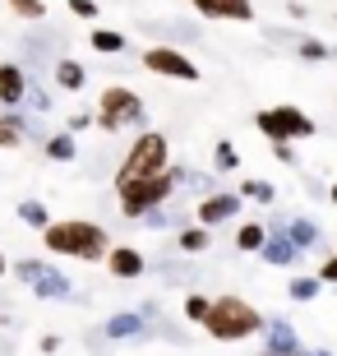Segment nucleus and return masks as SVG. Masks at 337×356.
Wrapping results in <instances>:
<instances>
[{"instance_id": "nucleus-1", "label": "nucleus", "mask_w": 337, "mask_h": 356, "mask_svg": "<svg viewBox=\"0 0 337 356\" xmlns=\"http://www.w3.org/2000/svg\"><path fill=\"white\" fill-rule=\"evenodd\" d=\"M42 245L60 259H83V264H102L106 254L116 250L111 236H106V227L88 222V218H60L42 232Z\"/></svg>"}, {"instance_id": "nucleus-5", "label": "nucleus", "mask_w": 337, "mask_h": 356, "mask_svg": "<svg viewBox=\"0 0 337 356\" xmlns=\"http://www.w3.org/2000/svg\"><path fill=\"white\" fill-rule=\"evenodd\" d=\"M143 120V97L125 83H111V88L97 92V130L116 134V130H130Z\"/></svg>"}, {"instance_id": "nucleus-12", "label": "nucleus", "mask_w": 337, "mask_h": 356, "mask_svg": "<svg viewBox=\"0 0 337 356\" xmlns=\"http://www.w3.org/2000/svg\"><path fill=\"white\" fill-rule=\"evenodd\" d=\"M300 254H305V250H300V245L286 236V232H272L268 245H263V259H268L272 268H296V264H300Z\"/></svg>"}, {"instance_id": "nucleus-30", "label": "nucleus", "mask_w": 337, "mask_h": 356, "mask_svg": "<svg viewBox=\"0 0 337 356\" xmlns=\"http://www.w3.org/2000/svg\"><path fill=\"white\" fill-rule=\"evenodd\" d=\"M272 158H277V162H291V167H296V148H291V144H272Z\"/></svg>"}, {"instance_id": "nucleus-14", "label": "nucleus", "mask_w": 337, "mask_h": 356, "mask_svg": "<svg viewBox=\"0 0 337 356\" xmlns=\"http://www.w3.org/2000/svg\"><path fill=\"white\" fill-rule=\"evenodd\" d=\"M268 347L263 352H272V356H296L300 352V338H296V329L286 324V319H268Z\"/></svg>"}, {"instance_id": "nucleus-29", "label": "nucleus", "mask_w": 337, "mask_h": 356, "mask_svg": "<svg viewBox=\"0 0 337 356\" xmlns=\"http://www.w3.org/2000/svg\"><path fill=\"white\" fill-rule=\"evenodd\" d=\"M69 10H74L79 19H97V5H92V0H69Z\"/></svg>"}, {"instance_id": "nucleus-20", "label": "nucleus", "mask_w": 337, "mask_h": 356, "mask_svg": "<svg viewBox=\"0 0 337 356\" xmlns=\"http://www.w3.org/2000/svg\"><path fill=\"white\" fill-rule=\"evenodd\" d=\"M286 236L296 241L300 250H314V241H319V227H314L310 218H291V222H286Z\"/></svg>"}, {"instance_id": "nucleus-35", "label": "nucleus", "mask_w": 337, "mask_h": 356, "mask_svg": "<svg viewBox=\"0 0 337 356\" xmlns=\"http://www.w3.org/2000/svg\"><path fill=\"white\" fill-rule=\"evenodd\" d=\"M310 356H333V352H328V347H319V352H310Z\"/></svg>"}, {"instance_id": "nucleus-17", "label": "nucleus", "mask_w": 337, "mask_h": 356, "mask_svg": "<svg viewBox=\"0 0 337 356\" xmlns=\"http://www.w3.org/2000/svg\"><path fill=\"white\" fill-rule=\"evenodd\" d=\"M56 83H60L65 92H79L83 83H88V70L79 65V60H69V56H65V60H56Z\"/></svg>"}, {"instance_id": "nucleus-36", "label": "nucleus", "mask_w": 337, "mask_h": 356, "mask_svg": "<svg viewBox=\"0 0 337 356\" xmlns=\"http://www.w3.org/2000/svg\"><path fill=\"white\" fill-rule=\"evenodd\" d=\"M328 199H333V204H337V185H333V190H328Z\"/></svg>"}, {"instance_id": "nucleus-4", "label": "nucleus", "mask_w": 337, "mask_h": 356, "mask_svg": "<svg viewBox=\"0 0 337 356\" xmlns=\"http://www.w3.org/2000/svg\"><path fill=\"white\" fill-rule=\"evenodd\" d=\"M176 185H181V172H162L153 181H139L130 190H120V213L130 218V222H143L153 209H167L171 195H176Z\"/></svg>"}, {"instance_id": "nucleus-22", "label": "nucleus", "mask_w": 337, "mask_h": 356, "mask_svg": "<svg viewBox=\"0 0 337 356\" xmlns=\"http://www.w3.org/2000/svg\"><path fill=\"white\" fill-rule=\"evenodd\" d=\"M319 287H324V277H291V282H286L291 301H314V296H319Z\"/></svg>"}, {"instance_id": "nucleus-11", "label": "nucleus", "mask_w": 337, "mask_h": 356, "mask_svg": "<svg viewBox=\"0 0 337 356\" xmlns=\"http://www.w3.org/2000/svg\"><path fill=\"white\" fill-rule=\"evenodd\" d=\"M28 97V74L14 60H0V106H19Z\"/></svg>"}, {"instance_id": "nucleus-26", "label": "nucleus", "mask_w": 337, "mask_h": 356, "mask_svg": "<svg viewBox=\"0 0 337 356\" xmlns=\"http://www.w3.org/2000/svg\"><path fill=\"white\" fill-rule=\"evenodd\" d=\"M240 199H254V204H272V199H277V190H272L268 181H245V185H240Z\"/></svg>"}, {"instance_id": "nucleus-8", "label": "nucleus", "mask_w": 337, "mask_h": 356, "mask_svg": "<svg viewBox=\"0 0 337 356\" xmlns=\"http://www.w3.org/2000/svg\"><path fill=\"white\" fill-rule=\"evenodd\" d=\"M143 70H153V74H162V79H181V83L199 79V65L181 51V47H148V51H143Z\"/></svg>"}, {"instance_id": "nucleus-9", "label": "nucleus", "mask_w": 337, "mask_h": 356, "mask_svg": "<svg viewBox=\"0 0 337 356\" xmlns=\"http://www.w3.org/2000/svg\"><path fill=\"white\" fill-rule=\"evenodd\" d=\"M240 209H245L240 190H236V195H231V190H217V195H208L204 204H199V213H195V218H199V227H222L227 218H236Z\"/></svg>"}, {"instance_id": "nucleus-25", "label": "nucleus", "mask_w": 337, "mask_h": 356, "mask_svg": "<svg viewBox=\"0 0 337 356\" xmlns=\"http://www.w3.org/2000/svg\"><path fill=\"white\" fill-rule=\"evenodd\" d=\"M19 218H24L28 227H42V232L51 227V218H47V209H42L38 199H24V204H19Z\"/></svg>"}, {"instance_id": "nucleus-34", "label": "nucleus", "mask_w": 337, "mask_h": 356, "mask_svg": "<svg viewBox=\"0 0 337 356\" xmlns=\"http://www.w3.org/2000/svg\"><path fill=\"white\" fill-rule=\"evenodd\" d=\"M5 273H10V259H5V254H0V277H5Z\"/></svg>"}, {"instance_id": "nucleus-38", "label": "nucleus", "mask_w": 337, "mask_h": 356, "mask_svg": "<svg viewBox=\"0 0 337 356\" xmlns=\"http://www.w3.org/2000/svg\"><path fill=\"white\" fill-rule=\"evenodd\" d=\"M259 356H272V352H259Z\"/></svg>"}, {"instance_id": "nucleus-24", "label": "nucleus", "mask_w": 337, "mask_h": 356, "mask_svg": "<svg viewBox=\"0 0 337 356\" xmlns=\"http://www.w3.org/2000/svg\"><path fill=\"white\" fill-rule=\"evenodd\" d=\"M213 315V296H185V319H190V324H204V319Z\"/></svg>"}, {"instance_id": "nucleus-13", "label": "nucleus", "mask_w": 337, "mask_h": 356, "mask_svg": "<svg viewBox=\"0 0 337 356\" xmlns=\"http://www.w3.org/2000/svg\"><path fill=\"white\" fill-rule=\"evenodd\" d=\"M106 273H111V277H143V250H134V245H116V250L106 254Z\"/></svg>"}, {"instance_id": "nucleus-2", "label": "nucleus", "mask_w": 337, "mask_h": 356, "mask_svg": "<svg viewBox=\"0 0 337 356\" xmlns=\"http://www.w3.org/2000/svg\"><path fill=\"white\" fill-rule=\"evenodd\" d=\"M162 172H171L167 134L162 130H143L130 144V153H125V162H120V172H116V195L130 190V185H139V181H153V176H162Z\"/></svg>"}, {"instance_id": "nucleus-32", "label": "nucleus", "mask_w": 337, "mask_h": 356, "mask_svg": "<svg viewBox=\"0 0 337 356\" xmlns=\"http://www.w3.org/2000/svg\"><path fill=\"white\" fill-rule=\"evenodd\" d=\"M88 120H97V116H88V111H74V116H69V134H74V130H88Z\"/></svg>"}, {"instance_id": "nucleus-7", "label": "nucleus", "mask_w": 337, "mask_h": 356, "mask_svg": "<svg viewBox=\"0 0 337 356\" xmlns=\"http://www.w3.org/2000/svg\"><path fill=\"white\" fill-rule=\"evenodd\" d=\"M14 273H19L28 287H33V296H47V301H69V296H74L69 277L56 273V268L42 264V259H19V264H14Z\"/></svg>"}, {"instance_id": "nucleus-15", "label": "nucleus", "mask_w": 337, "mask_h": 356, "mask_svg": "<svg viewBox=\"0 0 337 356\" xmlns=\"http://www.w3.org/2000/svg\"><path fill=\"white\" fill-rule=\"evenodd\" d=\"M268 236H272V232L263 222H245L240 232H236V250H240V254H263Z\"/></svg>"}, {"instance_id": "nucleus-27", "label": "nucleus", "mask_w": 337, "mask_h": 356, "mask_svg": "<svg viewBox=\"0 0 337 356\" xmlns=\"http://www.w3.org/2000/svg\"><path fill=\"white\" fill-rule=\"evenodd\" d=\"M296 51H300V60H328V56H333V47H324L319 38H300Z\"/></svg>"}, {"instance_id": "nucleus-6", "label": "nucleus", "mask_w": 337, "mask_h": 356, "mask_svg": "<svg viewBox=\"0 0 337 356\" xmlns=\"http://www.w3.org/2000/svg\"><path fill=\"white\" fill-rule=\"evenodd\" d=\"M263 134H268L272 144H300V139H314V120L300 111V106H263L259 116H254Z\"/></svg>"}, {"instance_id": "nucleus-18", "label": "nucleus", "mask_w": 337, "mask_h": 356, "mask_svg": "<svg viewBox=\"0 0 337 356\" xmlns=\"http://www.w3.org/2000/svg\"><path fill=\"white\" fill-rule=\"evenodd\" d=\"M74 153H79V144H74V134H69V130H60V134L47 139V158H51V162H74Z\"/></svg>"}, {"instance_id": "nucleus-28", "label": "nucleus", "mask_w": 337, "mask_h": 356, "mask_svg": "<svg viewBox=\"0 0 337 356\" xmlns=\"http://www.w3.org/2000/svg\"><path fill=\"white\" fill-rule=\"evenodd\" d=\"M213 162H217V172H236V167H240V153H236L227 139H217V148H213Z\"/></svg>"}, {"instance_id": "nucleus-21", "label": "nucleus", "mask_w": 337, "mask_h": 356, "mask_svg": "<svg viewBox=\"0 0 337 356\" xmlns=\"http://www.w3.org/2000/svg\"><path fill=\"white\" fill-rule=\"evenodd\" d=\"M92 51H102V56H116L125 51V33H111V28H92Z\"/></svg>"}, {"instance_id": "nucleus-3", "label": "nucleus", "mask_w": 337, "mask_h": 356, "mask_svg": "<svg viewBox=\"0 0 337 356\" xmlns=\"http://www.w3.org/2000/svg\"><path fill=\"white\" fill-rule=\"evenodd\" d=\"M204 329L217 343H245L259 329H268V319L245 301V296H213V315L204 319Z\"/></svg>"}, {"instance_id": "nucleus-23", "label": "nucleus", "mask_w": 337, "mask_h": 356, "mask_svg": "<svg viewBox=\"0 0 337 356\" xmlns=\"http://www.w3.org/2000/svg\"><path fill=\"white\" fill-rule=\"evenodd\" d=\"M5 5H10L14 19H33V24L47 19V0H5Z\"/></svg>"}, {"instance_id": "nucleus-37", "label": "nucleus", "mask_w": 337, "mask_h": 356, "mask_svg": "<svg viewBox=\"0 0 337 356\" xmlns=\"http://www.w3.org/2000/svg\"><path fill=\"white\" fill-rule=\"evenodd\" d=\"M296 356H310V352H296Z\"/></svg>"}, {"instance_id": "nucleus-33", "label": "nucleus", "mask_w": 337, "mask_h": 356, "mask_svg": "<svg viewBox=\"0 0 337 356\" xmlns=\"http://www.w3.org/2000/svg\"><path fill=\"white\" fill-rule=\"evenodd\" d=\"M42 352H47V356L60 352V338H56V333H47V338H42Z\"/></svg>"}, {"instance_id": "nucleus-16", "label": "nucleus", "mask_w": 337, "mask_h": 356, "mask_svg": "<svg viewBox=\"0 0 337 356\" xmlns=\"http://www.w3.org/2000/svg\"><path fill=\"white\" fill-rule=\"evenodd\" d=\"M208 241H213V227H181V232H176V245H181V254H204Z\"/></svg>"}, {"instance_id": "nucleus-31", "label": "nucleus", "mask_w": 337, "mask_h": 356, "mask_svg": "<svg viewBox=\"0 0 337 356\" xmlns=\"http://www.w3.org/2000/svg\"><path fill=\"white\" fill-rule=\"evenodd\" d=\"M319 277H324V282H337V254H333V259H324V264H319Z\"/></svg>"}, {"instance_id": "nucleus-10", "label": "nucleus", "mask_w": 337, "mask_h": 356, "mask_svg": "<svg viewBox=\"0 0 337 356\" xmlns=\"http://www.w3.org/2000/svg\"><path fill=\"white\" fill-rule=\"evenodd\" d=\"M204 19H227V24H254V0H190Z\"/></svg>"}, {"instance_id": "nucleus-19", "label": "nucleus", "mask_w": 337, "mask_h": 356, "mask_svg": "<svg viewBox=\"0 0 337 356\" xmlns=\"http://www.w3.org/2000/svg\"><path fill=\"white\" fill-rule=\"evenodd\" d=\"M143 333V315H111L106 319V338H139Z\"/></svg>"}]
</instances>
